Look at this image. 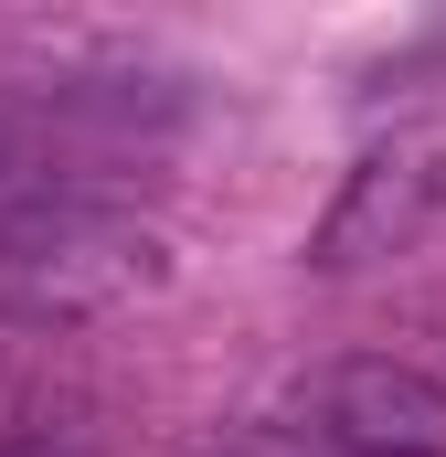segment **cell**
Here are the masks:
<instances>
[{
  "label": "cell",
  "instance_id": "obj_4",
  "mask_svg": "<svg viewBox=\"0 0 446 457\" xmlns=\"http://www.w3.org/2000/svg\"><path fill=\"white\" fill-rule=\"evenodd\" d=\"M21 181V138H11V117H0V192Z\"/></svg>",
  "mask_w": 446,
  "mask_h": 457
},
{
  "label": "cell",
  "instance_id": "obj_2",
  "mask_svg": "<svg viewBox=\"0 0 446 457\" xmlns=\"http://www.w3.org/2000/svg\"><path fill=\"white\" fill-rule=\"evenodd\" d=\"M446 245V138H393V149H372L351 181H340V203L319 213L309 234V266H383V255H436Z\"/></svg>",
  "mask_w": 446,
  "mask_h": 457
},
{
  "label": "cell",
  "instance_id": "obj_3",
  "mask_svg": "<svg viewBox=\"0 0 446 457\" xmlns=\"http://www.w3.org/2000/svg\"><path fill=\"white\" fill-rule=\"evenodd\" d=\"M298 415L351 457H446V383L436 372H415V361H393V351H372V361H330L309 394H298Z\"/></svg>",
  "mask_w": 446,
  "mask_h": 457
},
{
  "label": "cell",
  "instance_id": "obj_1",
  "mask_svg": "<svg viewBox=\"0 0 446 457\" xmlns=\"http://www.w3.org/2000/svg\"><path fill=\"white\" fill-rule=\"evenodd\" d=\"M160 277H170V245L107 203H21L0 224V320H32V330L107 320Z\"/></svg>",
  "mask_w": 446,
  "mask_h": 457
}]
</instances>
